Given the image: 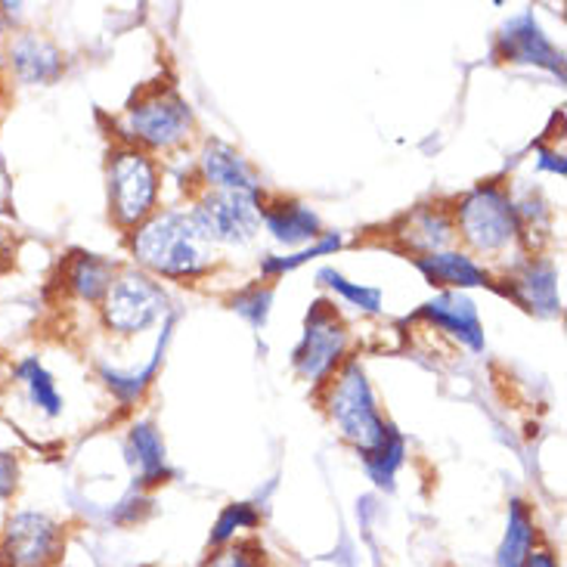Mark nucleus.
Instances as JSON below:
<instances>
[{
    "mask_svg": "<svg viewBox=\"0 0 567 567\" xmlns=\"http://www.w3.org/2000/svg\"><path fill=\"white\" fill-rule=\"evenodd\" d=\"M134 258L165 279L202 277L212 267V246L202 239L189 212L162 208L134 230Z\"/></svg>",
    "mask_w": 567,
    "mask_h": 567,
    "instance_id": "obj_1",
    "label": "nucleus"
},
{
    "mask_svg": "<svg viewBox=\"0 0 567 567\" xmlns=\"http://www.w3.org/2000/svg\"><path fill=\"white\" fill-rule=\"evenodd\" d=\"M329 415L336 422L338 434L357 446L360 456L372 453L375 446L382 444L384 425L382 413L375 406L372 388L367 382V372L360 369V363H344L338 369L332 379V391H329Z\"/></svg>",
    "mask_w": 567,
    "mask_h": 567,
    "instance_id": "obj_2",
    "label": "nucleus"
},
{
    "mask_svg": "<svg viewBox=\"0 0 567 567\" xmlns=\"http://www.w3.org/2000/svg\"><path fill=\"white\" fill-rule=\"evenodd\" d=\"M456 230L477 255H503L522 236L512 196L499 184L477 186L460 202Z\"/></svg>",
    "mask_w": 567,
    "mask_h": 567,
    "instance_id": "obj_3",
    "label": "nucleus"
},
{
    "mask_svg": "<svg viewBox=\"0 0 567 567\" xmlns=\"http://www.w3.org/2000/svg\"><path fill=\"white\" fill-rule=\"evenodd\" d=\"M162 193V174L150 153H143L137 146H124L112 155L109 162V202H112V215L122 227H134L150 215H155Z\"/></svg>",
    "mask_w": 567,
    "mask_h": 567,
    "instance_id": "obj_4",
    "label": "nucleus"
},
{
    "mask_svg": "<svg viewBox=\"0 0 567 567\" xmlns=\"http://www.w3.org/2000/svg\"><path fill=\"white\" fill-rule=\"evenodd\" d=\"M202 239L212 246H246L261 230V199L258 193H217L208 189L189 212Z\"/></svg>",
    "mask_w": 567,
    "mask_h": 567,
    "instance_id": "obj_5",
    "label": "nucleus"
},
{
    "mask_svg": "<svg viewBox=\"0 0 567 567\" xmlns=\"http://www.w3.org/2000/svg\"><path fill=\"white\" fill-rule=\"evenodd\" d=\"M193 127L189 106L174 91H150L127 109V140L137 150H174Z\"/></svg>",
    "mask_w": 567,
    "mask_h": 567,
    "instance_id": "obj_6",
    "label": "nucleus"
},
{
    "mask_svg": "<svg viewBox=\"0 0 567 567\" xmlns=\"http://www.w3.org/2000/svg\"><path fill=\"white\" fill-rule=\"evenodd\" d=\"M344 351H348V326L329 301H317L307 313L305 336L291 353V367L307 382H322L344 360Z\"/></svg>",
    "mask_w": 567,
    "mask_h": 567,
    "instance_id": "obj_7",
    "label": "nucleus"
},
{
    "mask_svg": "<svg viewBox=\"0 0 567 567\" xmlns=\"http://www.w3.org/2000/svg\"><path fill=\"white\" fill-rule=\"evenodd\" d=\"M168 295L146 274H122L112 279L103 298V320L115 336H137L165 317Z\"/></svg>",
    "mask_w": 567,
    "mask_h": 567,
    "instance_id": "obj_8",
    "label": "nucleus"
},
{
    "mask_svg": "<svg viewBox=\"0 0 567 567\" xmlns=\"http://www.w3.org/2000/svg\"><path fill=\"white\" fill-rule=\"evenodd\" d=\"M65 534L44 512H16L0 537L3 567H53L60 561Z\"/></svg>",
    "mask_w": 567,
    "mask_h": 567,
    "instance_id": "obj_9",
    "label": "nucleus"
},
{
    "mask_svg": "<svg viewBox=\"0 0 567 567\" xmlns=\"http://www.w3.org/2000/svg\"><path fill=\"white\" fill-rule=\"evenodd\" d=\"M499 56L506 62H524V65H539L558 72L565 69L561 62V50L546 38V31L539 29V22L534 13H522L515 19H508L506 29L499 34Z\"/></svg>",
    "mask_w": 567,
    "mask_h": 567,
    "instance_id": "obj_10",
    "label": "nucleus"
},
{
    "mask_svg": "<svg viewBox=\"0 0 567 567\" xmlns=\"http://www.w3.org/2000/svg\"><path fill=\"white\" fill-rule=\"evenodd\" d=\"M506 289L503 295H508L515 305H522L524 310L530 313H539V317H555L561 310V298H558V274L549 261H539V258H530L524 261L522 267L512 270V277H506Z\"/></svg>",
    "mask_w": 567,
    "mask_h": 567,
    "instance_id": "obj_11",
    "label": "nucleus"
},
{
    "mask_svg": "<svg viewBox=\"0 0 567 567\" xmlns=\"http://www.w3.org/2000/svg\"><path fill=\"white\" fill-rule=\"evenodd\" d=\"M394 236L403 243V248L415 251V258H425L453 246L456 224L441 205H419L413 215H406L394 227Z\"/></svg>",
    "mask_w": 567,
    "mask_h": 567,
    "instance_id": "obj_12",
    "label": "nucleus"
},
{
    "mask_svg": "<svg viewBox=\"0 0 567 567\" xmlns=\"http://www.w3.org/2000/svg\"><path fill=\"white\" fill-rule=\"evenodd\" d=\"M422 320H429L431 326L444 329L446 336H453L472 351H484V326L477 317V307L462 295V291H444L434 301L419 310Z\"/></svg>",
    "mask_w": 567,
    "mask_h": 567,
    "instance_id": "obj_13",
    "label": "nucleus"
},
{
    "mask_svg": "<svg viewBox=\"0 0 567 567\" xmlns=\"http://www.w3.org/2000/svg\"><path fill=\"white\" fill-rule=\"evenodd\" d=\"M202 181L217 193H258V177L243 155L220 140H208L199 158Z\"/></svg>",
    "mask_w": 567,
    "mask_h": 567,
    "instance_id": "obj_14",
    "label": "nucleus"
},
{
    "mask_svg": "<svg viewBox=\"0 0 567 567\" xmlns=\"http://www.w3.org/2000/svg\"><path fill=\"white\" fill-rule=\"evenodd\" d=\"M261 224L277 243L289 248L305 246V243H317L322 236V224L317 212H310L307 205L291 199L261 202Z\"/></svg>",
    "mask_w": 567,
    "mask_h": 567,
    "instance_id": "obj_15",
    "label": "nucleus"
},
{
    "mask_svg": "<svg viewBox=\"0 0 567 567\" xmlns=\"http://www.w3.org/2000/svg\"><path fill=\"white\" fill-rule=\"evenodd\" d=\"M124 456H127V465H131L140 487H155V484H165L171 477L165 441H162V434L153 422H140L131 429L127 444H124Z\"/></svg>",
    "mask_w": 567,
    "mask_h": 567,
    "instance_id": "obj_16",
    "label": "nucleus"
},
{
    "mask_svg": "<svg viewBox=\"0 0 567 567\" xmlns=\"http://www.w3.org/2000/svg\"><path fill=\"white\" fill-rule=\"evenodd\" d=\"M10 60L16 78L25 84H53L62 75L60 47L41 34H19L10 44Z\"/></svg>",
    "mask_w": 567,
    "mask_h": 567,
    "instance_id": "obj_17",
    "label": "nucleus"
},
{
    "mask_svg": "<svg viewBox=\"0 0 567 567\" xmlns=\"http://www.w3.org/2000/svg\"><path fill=\"white\" fill-rule=\"evenodd\" d=\"M415 267L425 274L431 286H450V289H481V286H493L491 274L475 258H468L462 251L425 255V258H415Z\"/></svg>",
    "mask_w": 567,
    "mask_h": 567,
    "instance_id": "obj_18",
    "label": "nucleus"
},
{
    "mask_svg": "<svg viewBox=\"0 0 567 567\" xmlns=\"http://www.w3.org/2000/svg\"><path fill=\"white\" fill-rule=\"evenodd\" d=\"M534 543H537V524L530 508L524 506L522 499H515L508 506V524L503 546L496 553V565L499 567H524L527 555L534 553Z\"/></svg>",
    "mask_w": 567,
    "mask_h": 567,
    "instance_id": "obj_19",
    "label": "nucleus"
},
{
    "mask_svg": "<svg viewBox=\"0 0 567 567\" xmlns=\"http://www.w3.org/2000/svg\"><path fill=\"white\" fill-rule=\"evenodd\" d=\"M112 279H115V267L96 255H78L69 270V286L87 301H103Z\"/></svg>",
    "mask_w": 567,
    "mask_h": 567,
    "instance_id": "obj_20",
    "label": "nucleus"
},
{
    "mask_svg": "<svg viewBox=\"0 0 567 567\" xmlns=\"http://www.w3.org/2000/svg\"><path fill=\"white\" fill-rule=\"evenodd\" d=\"M19 379L25 382V391H29V400L34 403V410H41L50 419H56L62 413L60 388L53 382V375L34 357L19 363Z\"/></svg>",
    "mask_w": 567,
    "mask_h": 567,
    "instance_id": "obj_21",
    "label": "nucleus"
},
{
    "mask_svg": "<svg viewBox=\"0 0 567 567\" xmlns=\"http://www.w3.org/2000/svg\"><path fill=\"white\" fill-rule=\"evenodd\" d=\"M363 465H367L369 477L379 487H394V475H398V468L403 465V437H400V431L388 425L382 444L363 456Z\"/></svg>",
    "mask_w": 567,
    "mask_h": 567,
    "instance_id": "obj_22",
    "label": "nucleus"
},
{
    "mask_svg": "<svg viewBox=\"0 0 567 567\" xmlns=\"http://www.w3.org/2000/svg\"><path fill=\"white\" fill-rule=\"evenodd\" d=\"M320 282H326L329 289L341 295L344 301H351L357 310H367V313H379L382 310V291L369 289V286H357V282H348V279L336 274V270H322Z\"/></svg>",
    "mask_w": 567,
    "mask_h": 567,
    "instance_id": "obj_23",
    "label": "nucleus"
},
{
    "mask_svg": "<svg viewBox=\"0 0 567 567\" xmlns=\"http://www.w3.org/2000/svg\"><path fill=\"white\" fill-rule=\"evenodd\" d=\"M158 360H162V348H158V353H155L153 360L140 369V372H115V369H103V379H106L109 388L115 391V398L122 400V403H131V400H137L140 394H143V388L150 384L155 367H158Z\"/></svg>",
    "mask_w": 567,
    "mask_h": 567,
    "instance_id": "obj_24",
    "label": "nucleus"
},
{
    "mask_svg": "<svg viewBox=\"0 0 567 567\" xmlns=\"http://www.w3.org/2000/svg\"><path fill=\"white\" fill-rule=\"evenodd\" d=\"M341 246V236H320L317 243H310V248L305 251H295L289 258H277V255H270L267 261H264V277H279V274H289L295 267H301V264L313 261V258H320V255H329V251H336Z\"/></svg>",
    "mask_w": 567,
    "mask_h": 567,
    "instance_id": "obj_25",
    "label": "nucleus"
},
{
    "mask_svg": "<svg viewBox=\"0 0 567 567\" xmlns=\"http://www.w3.org/2000/svg\"><path fill=\"white\" fill-rule=\"evenodd\" d=\"M258 524H261V515L255 512V506H248V503L227 506L224 508V515L217 518L212 543H215V546H224V543H230L239 530H251V527H258Z\"/></svg>",
    "mask_w": 567,
    "mask_h": 567,
    "instance_id": "obj_26",
    "label": "nucleus"
},
{
    "mask_svg": "<svg viewBox=\"0 0 567 567\" xmlns=\"http://www.w3.org/2000/svg\"><path fill=\"white\" fill-rule=\"evenodd\" d=\"M270 305H274V291L267 286H251V289L239 291L233 298V310L239 317H246L251 326H264L267 322V313H270Z\"/></svg>",
    "mask_w": 567,
    "mask_h": 567,
    "instance_id": "obj_27",
    "label": "nucleus"
},
{
    "mask_svg": "<svg viewBox=\"0 0 567 567\" xmlns=\"http://www.w3.org/2000/svg\"><path fill=\"white\" fill-rule=\"evenodd\" d=\"M212 567H264V549L255 543H233L224 553L215 555Z\"/></svg>",
    "mask_w": 567,
    "mask_h": 567,
    "instance_id": "obj_28",
    "label": "nucleus"
},
{
    "mask_svg": "<svg viewBox=\"0 0 567 567\" xmlns=\"http://www.w3.org/2000/svg\"><path fill=\"white\" fill-rule=\"evenodd\" d=\"M19 487V462L10 453H0V503L10 499Z\"/></svg>",
    "mask_w": 567,
    "mask_h": 567,
    "instance_id": "obj_29",
    "label": "nucleus"
},
{
    "mask_svg": "<svg viewBox=\"0 0 567 567\" xmlns=\"http://www.w3.org/2000/svg\"><path fill=\"white\" fill-rule=\"evenodd\" d=\"M539 168L553 171V174H565V158L558 153H546V150H539V158H537Z\"/></svg>",
    "mask_w": 567,
    "mask_h": 567,
    "instance_id": "obj_30",
    "label": "nucleus"
},
{
    "mask_svg": "<svg viewBox=\"0 0 567 567\" xmlns=\"http://www.w3.org/2000/svg\"><path fill=\"white\" fill-rule=\"evenodd\" d=\"M524 567H558L553 553H546V549H534V553L527 555V561Z\"/></svg>",
    "mask_w": 567,
    "mask_h": 567,
    "instance_id": "obj_31",
    "label": "nucleus"
},
{
    "mask_svg": "<svg viewBox=\"0 0 567 567\" xmlns=\"http://www.w3.org/2000/svg\"><path fill=\"white\" fill-rule=\"evenodd\" d=\"M0 31H3V16H0Z\"/></svg>",
    "mask_w": 567,
    "mask_h": 567,
    "instance_id": "obj_32",
    "label": "nucleus"
},
{
    "mask_svg": "<svg viewBox=\"0 0 567 567\" xmlns=\"http://www.w3.org/2000/svg\"><path fill=\"white\" fill-rule=\"evenodd\" d=\"M0 100H3V87H0Z\"/></svg>",
    "mask_w": 567,
    "mask_h": 567,
    "instance_id": "obj_33",
    "label": "nucleus"
},
{
    "mask_svg": "<svg viewBox=\"0 0 567 567\" xmlns=\"http://www.w3.org/2000/svg\"><path fill=\"white\" fill-rule=\"evenodd\" d=\"M53 567H62V565H53Z\"/></svg>",
    "mask_w": 567,
    "mask_h": 567,
    "instance_id": "obj_34",
    "label": "nucleus"
},
{
    "mask_svg": "<svg viewBox=\"0 0 567 567\" xmlns=\"http://www.w3.org/2000/svg\"><path fill=\"white\" fill-rule=\"evenodd\" d=\"M0 567H3V561H0Z\"/></svg>",
    "mask_w": 567,
    "mask_h": 567,
    "instance_id": "obj_35",
    "label": "nucleus"
}]
</instances>
